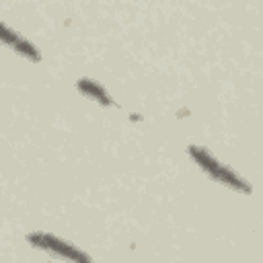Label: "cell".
<instances>
[{"label": "cell", "instance_id": "obj_1", "mask_svg": "<svg viewBox=\"0 0 263 263\" xmlns=\"http://www.w3.org/2000/svg\"><path fill=\"white\" fill-rule=\"evenodd\" d=\"M187 152H189V156H191L214 181H220V183H224V185H228V187H232V189H236V191H240V193H251V185H249L247 181H242L234 171H230V168H226L224 164H220L205 148L189 146Z\"/></svg>", "mask_w": 263, "mask_h": 263}, {"label": "cell", "instance_id": "obj_2", "mask_svg": "<svg viewBox=\"0 0 263 263\" xmlns=\"http://www.w3.org/2000/svg\"><path fill=\"white\" fill-rule=\"evenodd\" d=\"M27 242H31L33 247L41 249V251H49V253H55L58 257H64V259H72V261H84V263H90V257L82 251H78L74 245L66 242V240H60L58 236L53 234H45V232H35V234H27Z\"/></svg>", "mask_w": 263, "mask_h": 263}, {"label": "cell", "instance_id": "obj_3", "mask_svg": "<svg viewBox=\"0 0 263 263\" xmlns=\"http://www.w3.org/2000/svg\"><path fill=\"white\" fill-rule=\"evenodd\" d=\"M76 88H78L80 92L88 95L92 101L105 105V107H111V105H113V99L107 95V90H105L99 82H95V80H90V78H78V80H76Z\"/></svg>", "mask_w": 263, "mask_h": 263}, {"label": "cell", "instance_id": "obj_4", "mask_svg": "<svg viewBox=\"0 0 263 263\" xmlns=\"http://www.w3.org/2000/svg\"><path fill=\"white\" fill-rule=\"evenodd\" d=\"M12 49H14L16 53L25 55V58L31 60V62H41V53H39V49H37L31 41H27V39H23V37L16 39V43L12 45Z\"/></svg>", "mask_w": 263, "mask_h": 263}, {"label": "cell", "instance_id": "obj_5", "mask_svg": "<svg viewBox=\"0 0 263 263\" xmlns=\"http://www.w3.org/2000/svg\"><path fill=\"white\" fill-rule=\"evenodd\" d=\"M16 39H18V35L12 31V29H8L6 25H2L0 23V43H6V45H14L16 43Z\"/></svg>", "mask_w": 263, "mask_h": 263}]
</instances>
